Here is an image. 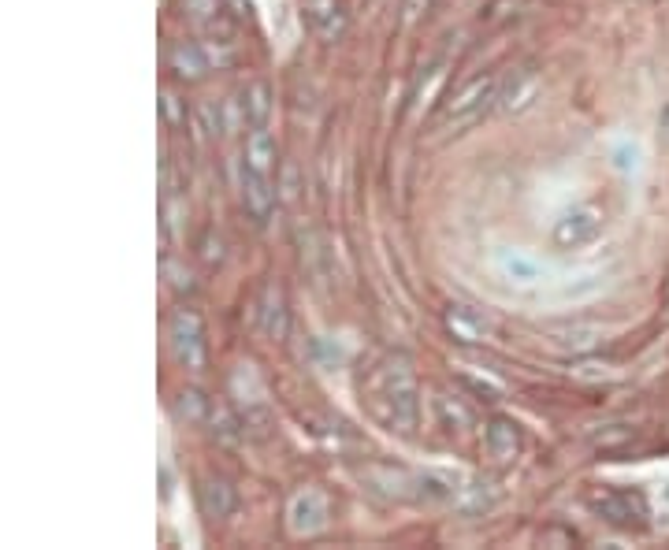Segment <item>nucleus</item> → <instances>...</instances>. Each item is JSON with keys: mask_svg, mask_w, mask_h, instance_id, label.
Segmentation results:
<instances>
[{"mask_svg": "<svg viewBox=\"0 0 669 550\" xmlns=\"http://www.w3.org/2000/svg\"><path fill=\"white\" fill-rule=\"evenodd\" d=\"M361 402L387 432L413 435L420 424V387L413 361L406 354H387L368 368L361 383Z\"/></svg>", "mask_w": 669, "mask_h": 550, "instance_id": "1", "label": "nucleus"}, {"mask_svg": "<svg viewBox=\"0 0 669 550\" xmlns=\"http://www.w3.org/2000/svg\"><path fill=\"white\" fill-rule=\"evenodd\" d=\"M495 105H499V79L495 75H476L446 101L439 119H435V127L443 134H461L469 131L473 123H480Z\"/></svg>", "mask_w": 669, "mask_h": 550, "instance_id": "2", "label": "nucleus"}, {"mask_svg": "<svg viewBox=\"0 0 669 550\" xmlns=\"http://www.w3.org/2000/svg\"><path fill=\"white\" fill-rule=\"evenodd\" d=\"M168 346L175 365L186 372H201L209 361V342H205V320L194 309H175L168 320Z\"/></svg>", "mask_w": 669, "mask_h": 550, "instance_id": "3", "label": "nucleus"}, {"mask_svg": "<svg viewBox=\"0 0 669 550\" xmlns=\"http://www.w3.org/2000/svg\"><path fill=\"white\" fill-rule=\"evenodd\" d=\"M588 506L606 524L614 528H643L647 524V498L640 491H621V487H606V491H595L588 495Z\"/></svg>", "mask_w": 669, "mask_h": 550, "instance_id": "4", "label": "nucleus"}, {"mask_svg": "<svg viewBox=\"0 0 669 550\" xmlns=\"http://www.w3.org/2000/svg\"><path fill=\"white\" fill-rule=\"evenodd\" d=\"M238 197H242V209L250 216L257 227L272 220V212L279 205V183L276 175H261L242 164V179H238Z\"/></svg>", "mask_w": 669, "mask_h": 550, "instance_id": "5", "label": "nucleus"}, {"mask_svg": "<svg viewBox=\"0 0 669 550\" xmlns=\"http://www.w3.org/2000/svg\"><path fill=\"white\" fill-rule=\"evenodd\" d=\"M599 235H603V212L595 205H573L569 212H562V220L554 223L551 231L558 249H580L595 242Z\"/></svg>", "mask_w": 669, "mask_h": 550, "instance_id": "6", "label": "nucleus"}, {"mask_svg": "<svg viewBox=\"0 0 669 550\" xmlns=\"http://www.w3.org/2000/svg\"><path fill=\"white\" fill-rule=\"evenodd\" d=\"M543 90V75H539L536 64H525V67H513L506 79H499V112L506 116H517V112H525L532 108V101L539 97Z\"/></svg>", "mask_w": 669, "mask_h": 550, "instance_id": "7", "label": "nucleus"}, {"mask_svg": "<svg viewBox=\"0 0 669 550\" xmlns=\"http://www.w3.org/2000/svg\"><path fill=\"white\" fill-rule=\"evenodd\" d=\"M287 524L294 536H316L328 524V498L320 495L316 487L298 491L287 506Z\"/></svg>", "mask_w": 669, "mask_h": 550, "instance_id": "8", "label": "nucleus"}, {"mask_svg": "<svg viewBox=\"0 0 669 550\" xmlns=\"http://www.w3.org/2000/svg\"><path fill=\"white\" fill-rule=\"evenodd\" d=\"M450 506H454L458 517L476 521V517H484V513H491L499 506V487H495V480H487V476H473V480H465V484L454 491Z\"/></svg>", "mask_w": 669, "mask_h": 550, "instance_id": "9", "label": "nucleus"}, {"mask_svg": "<svg viewBox=\"0 0 669 550\" xmlns=\"http://www.w3.org/2000/svg\"><path fill=\"white\" fill-rule=\"evenodd\" d=\"M168 71L179 82L194 86V82H201L212 71L209 49H205L201 41H175V45L168 49Z\"/></svg>", "mask_w": 669, "mask_h": 550, "instance_id": "10", "label": "nucleus"}, {"mask_svg": "<svg viewBox=\"0 0 669 550\" xmlns=\"http://www.w3.org/2000/svg\"><path fill=\"white\" fill-rule=\"evenodd\" d=\"M443 324L446 331H450V339L461 342V346H476V342H484L487 335H491V320H487L476 305H465V302L446 305Z\"/></svg>", "mask_w": 669, "mask_h": 550, "instance_id": "11", "label": "nucleus"}, {"mask_svg": "<svg viewBox=\"0 0 669 550\" xmlns=\"http://www.w3.org/2000/svg\"><path fill=\"white\" fill-rule=\"evenodd\" d=\"M302 12H305V27L313 30L320 41H339L346 34V23H350L342 0H305Z\"/></svg>", "mask_w": 669, "mask_h": 550, "instance_id": "12", "label": "nucleus"}, {"mask_svg": "<svg viewBox=\"0 0 669 550\" xmlns=\"http://www.w3.org/2000/svg\"><path fill=\"white\" fill-rule=\"evenodd\" d=\"M197 510L209 521H227L238 510V491L223 476H201L197 480Z\"/></svg>", "mask_w": 669, "mask_h": 550, "instance_id": "13", "label": "nucleus"}, {"mask_svg": "<svg viewBox=\"0 0 669 550\" xmlns=\"http://www.w3.org/2000/svg\"><path fill=\"white\" fill-rule=\"evenodd\" d=\"M484 446L487 454L495 461H513L517 454H521V446H525V439H521V424L510 417H491L484 424Z\"/></svg>", "mask_w": 669, "mask_h": 550, "instance_id": "14", "label": "nucleus"}, {"mask_svg": "<svg viewBox=\"0 0 669 550\" xmlns=\"http://www.w3.org/2000/svg\"><path fill=\"white\" fill-rule=\"evenodd\" d=\"M257 320H261V331L268 335L272 342H283L290 331V305H287V294L283 287L276 283H268L261 294V309H257Z\"/></svg>", "mask_w": 669, "mask_h": 550, "instance_id": "15", "label": "nucleus"}, {"mask_svg": "<svg viewBox=\"0 0 669 550\" xmlns=\"http://www.w3.org/2000/svg\"><path fill=\"white\" fill-rule=\"evenodd\" d=\"M242 164L253 171H261V175H276L279 171V145H276V134L268 131V127H253L246 134V153H242Z\"/></svg>", "mask_w": 669, "mask_h": 550, "instance_id": "16", "label": "nucleus"}, {"mask_svg": "<svg viewBox=\"0 0 669 550\" xmlns=\"http://www.w3.org/2000/svg\"><path fill=\"white\" fill-rule=\"evenodd\" d=\"M413 476L417 472H406L398 465H368L365 480L372 491H380L383 498H394V502H406L413 498Z\"/></svg>", "mask_w": 669, "mask_h": 550, "instance_id": "17", "label": "nucleus"}, {"mask_svg": "<svg viewBox=\"0 0 669 550\" xmlns=\"http://www.w3.org/2000/svg\"><path fill=\"white\" fill-rule=\"evenodd\" d=\"M495 264H499V272L510 279V283H517V287H532V283H539L543 275H547V268L532 257V253H525V249H502L499 257H495Z\"/></svg>", "mask_w": 669, "mask_h": 550, "instance_id": "18", "label": "nucleus"}, {"mask_svg": "<svg viewBox=\"0 0 669 550\" xmlns=\"http://www.w3.org/2000/svg\"><path fill=\"white\" fill-rule=\"evenodd\" d=\"M205 428H209V435L220 446H238L242 443V432H246V428H242V417H238L227 402H220V398H212V409H209Z\"/></svg>", "mask_w": 669, "mask_h": 550, "instance_id": "19", "label": "nucleus"}, {"mask_svg": "<svg viewBox=\"0 0 669 550\" xmlns=\"http://www.w3.org/2000/svg\"><path fill=\"white\" fill-rule=\"evenodd\" d=\"M454 480L446 472H417L413 476V502H424V506H439V502H450L454 498Z\"/></svg>", "mask_w": 669, "mask_h": 550, "instance_id": "20", "label": "nucleus"}, {"mask_svg": "<svg viewBox=\"0 0 669 550\" xmlns=\"http://www.w3.org/2000/svg\"><path fill=\"white\" fill-rule=\"evenodd\" d=\"M238 101H242V116H246V127H250V131L268 123V116H272V86H268L264 79L250 82Z\"/></svg>", "mask_w": 669, "mask_h": 550, "instance_id": "21", "label": "nucleus"}, {"mask_svg": "<svg viewBox=\"0 0 669 550\" xmlns=\"http://www.w3.org/2000/svg\"><path fill=\"white\" fill-rule=\"evenodd\" d=\"M435 417L446 432H469L473 428V409L461 402L458 394H435Z\"/></svg>", "mask_w": 669, "mask_h": 550, "instance_id": "22", "label": "nucleus"}, {"mask_svg": "<svg viewBox=\"0 0 669 550\" xmlns=\"http://www.w3.org/2000/svg\"><path fill=\"white\" fill-rule=\"evenodd\" d=\"M551 339L562 346V350H573V354H595L603 346V331L588 328V324H573V328H554Z\"/></svg>", "mask_w": 669, "mask_h": 550, "instance_id": "23", "label": "nucleus"}, {"mask_svg": "<svg viewBox=\"0 0 669 550\" xmlns=\"http://www.w3.org/2000/svg\"><path fill=\"white\" fill-rule=\"evenodd\" d=\"M209 409H212V398H205V391H197V387H186L179 398H175V417L183 420V424H205L209 420Z\"/></svg>", "mask_w": 669, "mask_h": 550, "instance_id": "24", "label": "nucleus"}, {"mask_svg": "<svg viewBox=\"0 0 669 550\" xmlns=\"http://www.w3.org/2000/svg\"><path fill=\"white\" fill-rule=\"evenodd\" d=\"M179 4H183L186 19H194L197 27H205V23H212L216 15L227 12V0H179Z\"/></svg>", "mask_w": 669, "mask_h": 550, "instance_id": "25", "label": "nucleus"}, {"mask_svg": "<svg viewBox=\"0 0 669 550\" xmlns=\"http://www.w3.org/2000/svg\"><path fill=\"white\" fill-rule=\"evenodd\" d=\"M197 119H201V131L209 134V138H220V134L227 131V123H223V108L212 105V101L197 108Z\"/></svg>", "mask_w": 669, "mask_h": 550, "instance_id": "26", "label": "nucleus"}, {"mask_svg": "<svg viewBox=\"0 0 669 550\" xmlns=\"http://www.w3.org/2000/svg\"><path fill=\"white\" fill-rule=\"evenodd\" d=\"M164 268H168L171 287H175V290H186V294L194 290V275H190V272H183V268H179V264H175V261H168V264H164Z\"/></svg>", "mask_w": 669, "mask_h": 550, "instance_id": "27", "label": "nucleus"}, {"mask_svg": "<svg viewBox=\"0 0 669 550\" xmlns=\"http://www.w3.org/2000/svg\"><path fill=\"white\" fill-rule=\"evenodd\" d=\"M428 8H432V0H406V4H402V23H406V27H413V23H417V19L428 12Z\"/></svg>", "mask_w": 669, "mask_h": 550, "instance_id": "28", "label": "nucleus"}, {"mask_svg": "<svg viewBox=\"0 0 669 550\" xmlns=\"http://www.w3.org/2000/svg\"><path fill=\"white\" fill-rule=\"evenodd\" d=\"M201 257H205L209 264H220L223 261V242H220V238L212 242V231L205 235V242H201Z\"/></svg>", "mask_w": 669, "mask_h": 550, "instance_id": "29", "label": "nucleus"}, {"mask_svg": "<svg viewBox=\"0 0 669 550\" xmlns=\"http://www.w3.org/2000/svg\"><path fill=\"white\" fill-rule=\"evenodd\" d=\"M164 112H168V119L175 123V127H183V123H186V112L179 108V101H175L171 93H164Z\"/></svg>", "mask_w": 669, "mask_h": 550, "instance_id": "30", "label": "nucleus"}, {"mask_svg": "<svg viewBox=\"0 0 669 550\" xmlns=\"http://www.w3.org/2000/svg\"><path fill=\"white\" fill-rule=\"evenodd\" d=\"M227 12L235 15L238 23H242V19L250 15V0H227Z\"/></svg>", "mask_w": 669, "mask_h": 550, "instance_id": "31", "label": "nucleus"}]
</instances>
